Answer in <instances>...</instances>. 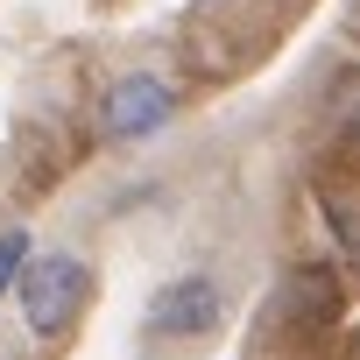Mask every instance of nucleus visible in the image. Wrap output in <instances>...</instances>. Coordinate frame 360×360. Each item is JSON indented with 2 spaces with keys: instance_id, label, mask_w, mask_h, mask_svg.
Instances as JSON below:
<instances>
[{
  "instance_id": "1",
  "label": "nucleus",
  "mask_w": 360,
  "mask_h": 360,
  "mask_svg": "<svg viewBox=\"0 0 360 360\" xmlns=\"http://www.w3.org/2000/svg\"><path fill=\"white\" fill-rule=\"evenodd\" d=\"M85 304V262L78 255H43L22 269V318L36 339H64Z\"/></svg>"
},
{
  "instance_id": "2",
  "label": "nucleus",
  "mask_w": 360,
  "mask_h": 360,
  "mask_svg": "<svg viewBox=\"0 0 360 360\" xmlns=\"http://www.w3.org/2000/svg\"><path fill=\"white\" fill-rule=\"evenodd\" d=\"M169 113H176V92H169L162 78H148V71L113 78V85L99 92V134H106V141H141V134H155Z\"/></svg>"
},
{
  "instance_id": "3",
  "label": "nucleus",
  "mask_w": 360,
  "mask_h": 360,
  "mask_svg": "<svg viewBox=\"0 0 360 360\" xmlns=\"http://www.w3.org/2000/svg\"><path fill=\"white\" fill-rule=\"evenodd\" d=\"M219 318V283L212 276H176L148 297V332L155 339H184V332H205Z\"/></svg>"
},
{
  "instance_id": "4",
  "label": "nucleus",
  "mask_w": 360,
  "mask_h": 360,
  "mask_svg": "<svg viewBox=\"0 0 360 360\" xmlns=\"http://www.w3.org/2000/svg\"><path fill=\"white\" fill-rule=\"evenodd\" d=\"M22 262H29V233L15 226V233H0V290H8V283L22 276Z\"/></svg>"
}]
</instances>
